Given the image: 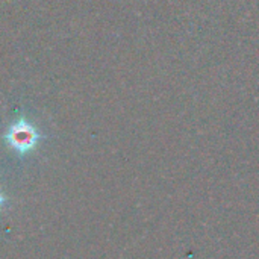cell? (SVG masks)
I'll return each mask as SVG.
<instances>
[{"label": "cell", "instance_id": "1", "mask_svg": "<svg viewBox=\"0 0 259 259\" xmlns=\"http://www.w3.org/2000/svg\"><path fill=\"white\" fill-rule=\"evenodd\" d=\"M39 138H41L39 132L26 120H20L14 123L5 134L6 143L20 155L29 153L30 150H33Z\"/></svg>", "mask_w": 259, "mask_h": 259}, {"label": "cell", "instance_id": "2", "mask_svg": "<svg viewBox=\"0 0 259 259\" xmlns=\"http://www.w3.org/2000/svg\"><path fill=\"white\" fill-rule=\"evenodd\" d=\"M5 205H6V197H5V196H3V193L0 191V209H2Z\"/></svg>", "mask_w": 259, "mask_h": 259}]
</instances>
